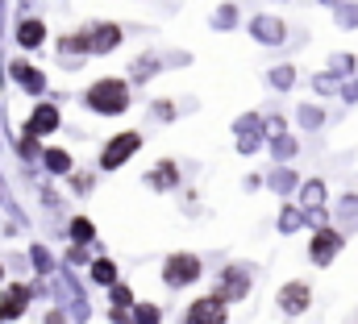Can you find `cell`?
<instances>
[{
    "instance_id": "obj_5",
    "label": "cell",
    "mask_w": 358,
    "mask_h": 324,
    "mask_svg": "<svg viewBox=\"0 0 358 324\" xmlns=\"http://www.w3.org/2000/svg\"><path fill=\"white\" fill-rule=\"evenodd\" d=\"M187 324H225V300H221V295H208V300L192 304Z\"/></svg>"
},
{
    "instance_id": "obj_25",
    "label": "cell",
    "mask_w": 358,
    "mask_h": 324,
    "mask_svg": "<svg viewBox=\"0 0 358 324\" xmlns=\"http://www.w3.org/2000/svg\"><path fill=\"white\" fill-rule=\"evenodd\" d=\"M342 87V80L334 75V71H325V75H317V91H338Z\"/></svg>"
},
{
    "instance_id": "obj_15",
    "label": "cell",
    "mask_w": 358,
    "mask_h": 324,
    "mask_svg": "<svg viewBox=\"0 0 358 324\" xmlns=\"http://www.w3.org/2000/svg\"><path fill=\"white\" fill-rule=\"evenodd\" d=\"M300 225H304V212H300V208H283V216H279V229H283V233H296Z\"/></svg>"
},
{
    "instance_id": "obj_4",
    "label": "cell",
    "mask_w": 358,
    "mask_h": 324,
    "mask_svg": "<svg viewBox=\"0 0 358 324\" xmlns=\"http://www.w3.org/2000/svg\"><path fill=\"white\" fill-rule=\"evenodd\" d=\"M138 146H142V138H138V133H117V138H113V146L104 150V159H100V166H104V170L121 166V162L129 159V154H134Z\"/></svg>"
},
{
    "instance_id": "obj_21",
    "label": "cell",
    "mask_w": 358,
    "mask_h": 324,
    "mask_svg": "<svg viewBox=\"0 0 358 324\" xmlns=\"http://www.w3.org/2000/svg\"><path fill=\"white\" fill-rule=\"evenodd\" d=\"M92 279H96V283H113V279H117L113 262H96V266H92Z\"/></svg>"
},
{
    "instance_id": "obj_2",
    "label": "cell",
    "mask_w": 358,
    "mask_h": 324,
    "mask_svg": "<svg viewBox=\"0 0 358 324\" xmlns=\"http://www.w3.org/2000/svg\"><path fill=\"white\" fill-rule=\"evenodd\" d=\"M346 245V237L338 233V229H321L317 237H313V245H308V258L317 262V266H329L334 262V253Z\"/></svg>"
},
{
    "instance_id": "obj_19",
    "label": "cell",
    "mask_w": 358,
    "mask_h": 324,
    "mask_svg": "<svg viewBox=\"0 0 358 324\" xmlns=\"http://www.w3.org/2000/svg\"><path fill=\"white\" fill-rule=\"evenodd\" d=\"M292 80H296V71H292V67H275V71H271V83H275L279 91H283V87H292Z\"/></svg>"
},
{
    "instance_id": "obj_16",
    "label": "cell",
    "mask_w": 358,
    "mask_h": 324,
    "mask_svg": "<svg viewBox=\"0 0 358 324\" xmlns=\"http://www.w3.org/2000/svg\"><path fill=\"white\" fill-rule=\"evenodd\" d=\"M176 162H159V166H155V183H159V187H176Z\"/></svg>"
},
{
    "instance_id": "obj_24",
    "label": "cell",
    "mask_w": 358,
    "mask_h": 324,
    "mask_svg": "<svg viewBox=\"0 0 358 324\" xmlns=\"http://www.w3.org/2000/svg\"><path fill=\"white\" fill-rule=\"evenodd\" d=\"M338 25H358V4H342V13H338Z\"/></svg>"
},
{
    "instance_id": "obj_28",
    "label": "cell",
    "mask_w": 358,
    "mask_h": 324,
    "mask_svg": "<svg viewBox=\"0 0 358 324\" xmlns=\"http://www.w3.org/2000/svg\"><path fill=\"white\" fill-rule=\"evenodd\" d=\"M71 237H76V242H92V225L88 221H76V225H71Z\"/></svg>"
},
{
    "instance_id": "obj_9",
    "label": "cell",
    "mask_w": 358,
    "mask_h": 324,
    "mask_svg": "<svg viewBox=\"0 0 358 324\" xmlns=\"http://www.w3.org/2000/svg\"><path fill=\"white\" fill-rule=\"evenodd\" d=\"M55 125H59V112H55L50 104H42V108L29 117V133H34V138H38V133H50Z\"/></svg>"
},
{
    "instance_id": "obj_26",
    "label": "cell",
    "mask_w": 358,
    "mask_h": 324,
    "mask_svg": "<svg viewBox=\"0 0 358 324\" xmlns=\"http://www.w3.org/2000/svg\"><path fill=\"white\" fill-rule=\"evenodd\" d=\"M138 324H159V308H150V304H138Z\"/></svg>"
},
{
    "instance_id": "obj_3",
    "label": "cell",
    "mask_w": 358,
    "mask_h": 324,
    "mask_svg": "<svg viewBox=\"0 0 358 324\" xmlns=\"http://www.w3.org/2000/svg\"><path fill=\"white\" fill-rule=\"evenodd\" d=\"M167 283L171 287H183V283H192V279H200V258L196 253H176L171 262H167Z\"/></svg>"
},
{
    "instance_id": "obj_33",
    "label": "cell",
    "mask_w": 358,
    "mask_h": 324,
    "mask_svg": "<svg viewBox=\"0 0 358 324\" xmlns=\"http://www.w3.org/2000/svg\"><path fill=\"white\" fill-rule=\"evenodd\" d=\"M0 274H4V270H0Z\"/></svg>"
},
{
    "instance_id": "obj_11",
    "label": "cell",
    "mask_w": 358,
    "mask_h": 324,
    "mask_svg": "<svg viewBox=\"0 0 358 324\" xmlns=\"http://www.w3.org/2000/svg\"><path fill=\"white\" fill-rule=\"evenodd\" d=\"M25 300H29L25 287H8V295H4V304H0V321H13V316L25 308Z\"/></svg>"
},
{
    "instance_id": "obj_17",
    "label": "cell",
    "mask_w": 358,
    "mask_h": 324,
    "mask_svg": "<svg viewBox=\"0 0 358 324\" xmlns=\"http://www.w3.org/2000/svg\"><path fill=\"white\" fill-rule=\"evenodd\" d=\"M321 121H325V112H321V108H313V104H304V108H300V125H304V129H317Z\"/></svg>"
},
{
    "instance_id": "obj_27",
    "label": "cell",
    "mask_w": 358,
    "mask_h": 324,
    "mask_svg": "<svg viewBox=\"0 0 358 324\" xmlns=\"http://www.w3.org/2000/svg\"><path fill=\"white\" fill-rule=\"evenodd\" d=\"M329 67H334V75H346V71H355V59H350V54H338Z\"/></svg>"
},
{
    "instance_id": "obj_20",
    "label": "cell",
    "mask_w": 358,
    "mask_h": 324,
    "mask_svg": "<svg viewBox=\"0 0 358 324\" xmlns=\"http://www.w3.org/2000/svg\"><path fill=\"white\" fill-rule=\"evenodd\" d=\"M271 150H275V159H292V154H296V142H292V138H275Z\"/></svg>"
},
{
    "instance_id": "obj_22",
    "label": "cell",
    "mask_w": 358,
    "mask_h": 324,
    "mask_svg": "<svg viewBox=\"0 0 358 324\" xmlns=\"http://www.w3.org/2000/svg\"><path fill=\"white\" fill-rule=\"evenodd\" d=\"M46 166H50V170H55V175H63V170H67V166H71V159H67V154H63V150H50V154H46Z\"/></svg>"
},
{
    "instance_id": "obj_18",
    "label": "cell",
    "mask_w": 358,
    "mask_h": 324,
    "mask_svg": "<svg viewBox=\"0 0 358 324\" xmlns=\"http://www.w3.org/2000/svg\"><path fill=\"white\" fill-rule=\"evenodd\" d=\"M271 187H275V191H292V187H296V175H292V170H275V175H271Z\"/></svg>"
},
{
    "instance_id": "obj_7",
    "label": "cell",
    "mask_w": 358,
    "mask_h": 324,
    "mask_svg": "<svg viewBox=\"0 0 358 324\" xmlns=\"http://www.w3.org/2000/svg\"><path fill=\"white\" fill-rule=\"evenodd\" d=\"M308 300H313L308 283H287V287H279V308H283L287 316H300V312L308 308Z\"/></svg>"
},
{
    "instance_id": "obj_31",
    "label": "cell",
    "mask_w": 358,
    "mask_h": 324,
    "mask_svg": "<svg viewBox=\"0 0 358 324\" xmlns=\"http://www.w3.org/2000/svg\"><path fill=\"white\" fill-rule=\"evenodd\" d=\"M113 300L117 304H129V287H113Z\"/></svg>"
},
{
    "instance_id": "obj_8",
    "label": "cell",
    "mask_w": 358,
    "mask_h": 324,
    "mask_svg": "<svg viewBox=\"0 0 358 324\" xmlns=\"http://www.w3.org/2000/svg\"><path fill=\"white\" fill-rule=\"evenodd\" d=\"M250 34H255L263 46H279V42L287 38V25H283L279 17H255V21H250Z\"/></svg>"
},
{
    "instance_id": "obj_23",
    "label": "cell",
    "mask_w": 358,
    "mask_h": 324,
    "mask_svg": "<svg viewBox=\"0 0 358 324\" xmlns=\"http://www.w3.org/2000/svg\"><path fill=\"white\" fill-rule=\"evenodd\" d=\"M338 216H342V221H346V216L355 221V216H358V196H342V204H338Z\"/></svg>"
},
{
    "instance_id": "obj_1",
    "label": "cell",
    "mask_w": 358,
    "mask_h": 324,
    "mask_svg": "<svg viewBox=\"0 0 358 324\" xmlns=\"http://www.w3.org/2000/svg\"><path fill=\"white\" fill-rule=\"evenodd\" d=\"M88 104L96 108V112H104V117H117V112L129 104V87H125L121 80H100L88 91Z\"/></svg>"
},
{
    "instance_id": "obj_10",
    "label": "cell",
    "mask_w": 358,
    "mask_h": 324,
    "mask_svg": "<svg viewBox=\"0 0 358 324\" xmlns=\"http://www.w3.org/2000/svg\"><path fill=\"white\" fill-rule=\"evenodd\" d=\"M246 274L242 270H225V283H221V300H242L246 295Z\"/></svg>"
},
{
    "instance_id": "obj_13",
    "label": "cell",
    "mask_w": 358,
    "mask_h": 324,
    "mask_svg": "<svg viewBox=\"0 0 358 324\" xmlns=\"http://www.w3.org/2000/svg\"><path fill=\"white\" fill-rule=\"evenodd\" d=\"M300 204H304V208H313V212H317V208H321V204H325V183H321V179H308V183H304V187H300Z\"/></svg>"
},
{
    "instance_id": "obj_6",
    "label": "cell",
    "mask_w": 358,
    "mask_h": 324,
    "mask_svg": "<svg viewBox=\"0 0 358 324\" xmlns=\"http://www.w3.org/2000/svg\"><path fill=\"white\" fill-rule=\"evenodd\" d=\"M117 42H121V29H117V25H100V29H92L88 38H71L67 46H84V50H100V54H104V50H113Z\"/></svg>"
},
{
    "instance_id": "obj_14",
    "label": "cell",
    "mask_w": 358,
    "mask_h": 324,
    "mask_svg": "<svg viewBox=\"0 0 358 324\" xmlns=\"http://www.w3.org/2000/svg\"><path fill=\"white\" fill-rule=\"evenodd\" d=\"M17 42L21 46H42V21H21V29H17Z\"/></svg>"
},
{
    "instance_id": "obj_32",
    "label": "cell",
    "mask_w": 358,
    "mask_h": 324,
    "mask_svg": "<svg viewBox=\"0 0 358 324\" xmlns=\"http://www.w3.org/2000/svg\"><path fill=\"white\" fill-rule=\"evenodd\" d=\"M321 4H342V0H321Z\"/></svg>"
},
{
    "instance_id": "obj_12",
    "label": "cell",
    "mask_w": 358,
    "mask_h": 324,
    "mask_svg": "<svg viewBox=\"0 0 358 324\" xmlns=\"http://www.w3.org/2000/svg\"><path fill=\"white\" fill-rule=\"evenodd\" d=\"M13 75H17L21 87H29V91H42V87H46L42 71H38V67H29V63H13Z\"/></svg>"
},
{
    "instance_id": "obj_29",
    "label": "cell",
    "mask_w": 358,
    "mask_h": 324,
    "mask_svg": "<svg viewBox=\"0 0 358 324\" xmlns=\"http://www.w3.org/2000/svg\"><path fill=\"white\" fill-rule=\"evenodd\" d=\"M234 21H238V13H234V8H229V4H225V8H221V13H217V25H234Z\"/></svg>"
},
{
    "instance_id": "obj_30",
    "label": "cell",
    "mask_w": 358,
    "mask_h": 324,
    "mask_svg": "<svg viewBox=\"0 0 358 324\" xmlns=\"http://www.w3.org/2000/svg\"><path fill=\"white\" fill-rule=\"evenodd\" d=\"M342 96H346V104H355V100H358V80L346 83V87H342Z\"/></svg>"
}]
</instances>
